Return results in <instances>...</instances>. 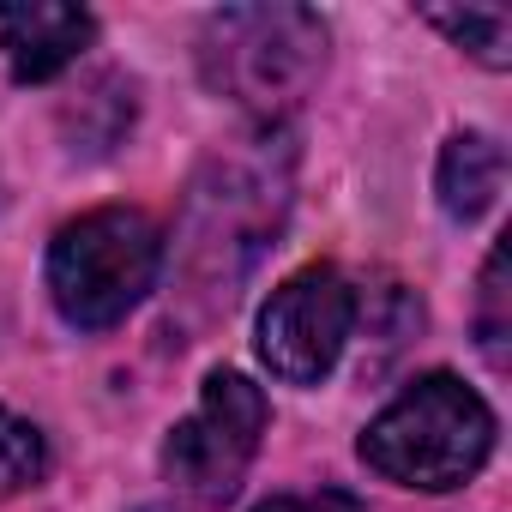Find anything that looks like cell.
<instances>
[{"label":"cell","instance_id":"obj_1","mask_svg":"<svg viewBox=\"0 0 512 512\" xmlns=\"http://www.w3.org/2000/svg\"><path fill=\"white\" fill-rule=\"evenodd\" d=\"M290 193H296V145L284 127H253L199 163L175 223L181 332H199L241 302L253 266L284 235Z\"/></svg>","mask_w":512,"mask_h":512},{"label":"cell","instance_id":"obj_2","mask_svg":"<svg viewBox=\"0 0 512 512\" xmlns=\"http://www.w3.org/2000/svg\"><path fill=\"white\" fill-rule=\"evenodd\" d=\"M320 67L326 25L308 7H223L199 31L205 85L247 109L260 127H284V115L314 91Z\"/></svg>","mask_w":512,"mask_h":512},{"label":"cell","instance_id":"obj_3","mask_svg":"<svg viewBox=\"0 0 512 512\" xmlns=\"http://www.w3.org/2000/svg\"><path fill=\"white\" fill-rule=\"evenodd\" d=\"M494 452V410L458 374L434 368L410 380L362 434V464L404 488H464Z\"/></svg>","mask_w":512,"mask_h":512},{"label":"cell","instance_id":"obj_4","mask_svg":"<svg viewBox=\"0 0 512 512\" xmlns=\"http://www.w3.org/2000/svg\"><path fill=\"white\" fill-rule=\"evenodd\" d=\"M163 278V229L139 205H103L73 217L49 247V296L67 326H121Z\"/></svg>","mask_w":512,"mask_h":512},{"label":"cell","instance_id":"obj_5","mask_svg":"<svg viewBox=\"0 0 512 512\" xmlns=\"http://www.w3.org/2000/svg\"><path fill=\"white\" fill-rule=\"evenodd\" d=\"M266 392L253 386L247 374L235 368H211L205 374V392H199V410L187 422L169 428L163 440V476L175 482L181 500L217 512L235 500L253 452H260V434H266Z\"/></svg>","mask_w":512,"mask_h":512},{"label":"cell","instance_id":"obj_6","mask_svg":"<svg viewBox=\"0 0 512 512\" xmlns=\"http://www.w3.org/2000/svg\"><path fill=\"white\" fill-rule=\"evenodd\" d=\"M356 308L362 302L338 266L290 272L260 308V362L290 386H320L356 332Z\"/></svg>","mask_w":512,"mask_h":512},{"label":"cell","instance_id":"obj_7","mask_svg":"<svg viewBox=\"0 0 512 512\" xmlns=\"http://www.w3.org/2000/svg\"><path fill=\"white\" fill-rule=\"evenodd\" d=\"M97 43V19L67 0H13L0 7V55L19 85H43Z\"/></svg>","mask_w":512,"mask_h":512},{"label":"cell","instance_id":"obj_8","mask_svg":"<svg viewBox=\"0 0 512 512\" xmlns=\"http://www.w3.org/2000/svg\"><path fill=\"white\" fill-rule=\"evenodd\" d=\"M500 181H506V151H500V139H488V133H452V139H446L440 175H434L446 217L476 223V217L500 199Z\"/></svg>","mask_w":512,"mask_h":512},{"label":"cell","instance_id":"obj_9","mask_svg":"<svg viewBox=\"0 0 512 512\" xmlns=\"http://www.w3.org/2000/svg\"><path fill=\"white\" fill-rule=\"evenodd\" d=\"M428 25L446 31L458 49H470L482 67H512V13L506 7H428Z\"/></svg>","mask_w":512,"mask_h":512},{"label":"cell","instance_id":"obj_10","mask_svg":"<svg viewBox=\"0 0 512 512\" xmlns=\"http://www.w3.org/2000/svg\"><path fill=\"white\" fill-rule=\"evenodd\" d=\"M49 470V440L37 422L13 416L7 404H0V494H19L31 482H43Z\"/></svg>","mask_w":512,"mask_h":512},{"label":"cell","instance_id":"obj_11","mask_svg":"<svg viewBox=\"0 0 512 512\" xmlns=\"http://www.w3.org/2000/svg\"><path fill=\"white\" fill-rule=\"evenodd\" d=\"M506 241L488 253L482 266V302H476V338H482V356L494 368H506V332H512V314H506Z\"/></svg>","mask_w":512,"mask_h":512},{"label":"cell","instance_id":"obj_12","mask_svg":"<svg viewBox=\"0 0 512 512\" xmlns=\"http://www.w3.org/2000/svg\"><path fill=\"white\" fill-rule=\"evenodd\" d=\"M253 512H368V506L356 494H344V488H320V494H272Z\"/></svg>","mask_w":512,"mask_h":512},{"label":"cell","instance_id":"obj_13","mask_svg":"<svg viewBox=\"0 0 512 512\" xmlns=\"http://www.w3.org/2000/svg\"><path fill=\"white\" fill-rule=\"evenodd\" d=\"M145 512H163V506H145Z\"/></svg>","mask_w":512,"mask_h":512}]
</instances>
